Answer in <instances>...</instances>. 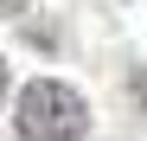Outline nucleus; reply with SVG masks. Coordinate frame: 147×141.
I'll use <instances>...</instances> for the list:
<instances>
[{
	"instance_id": "7ed1b4c3",
	"label": "nucleus",
	"mask_w": 147,
	"mask_h": 141,
	"mask_svg": "<svg viewBox=\"0 0 147 141\" xmlns=\"http://www.w3.org/2000/svg\"><path fill=\"white\" fill-rule=\"evenodd\" d=\"M7 90H13V77H7V58H0V103H7Z\"/></svg>"
},
{
	"instance_id": "f03ea898",
	"label": "nucleus",
	"mask_w": 147,
	"mask_h": 141,
	"mask_svg": "<svg viewBox=\"0 0 147 141\" xmlns=\"http://www.w3.org/2000/svg\"><path fill=\"white\" fill-rule=\"evenodd\" d=\"M13 13H26V0H0V19H13Z\"/></svg>"
},
{
	"instance_id": "f257e3e1",
	"label": "nucleus",
	"mask_w": 147,
	"mask_h": 141,
	"mask_svg": "<svg viewBox=\"0 0 147 141\" xmlns=\"http://www.w3.org/2000/svg\"><path fill=\"white\" fill-rule=\"evenodd\" d=\"M19 141H83L90 135V109L70 83L58 77H32L19 90V115H13Z\"/></svg>"
},
{
	"instance_id": "20e7f679",
	"label": "nucleus",
	"mask_w": 147,
	"mask_h": 141,
	"mask_svg": "<svg viewBox=\"0 0 147 141\" xmlns=\"http://www.w3.org/2000/svg\"><path fill=\"white\" fill-rule=\"evenodd\" d=\"M134 96H141V103H147V77H134Z\"/></svg>"
}]
</instances>
